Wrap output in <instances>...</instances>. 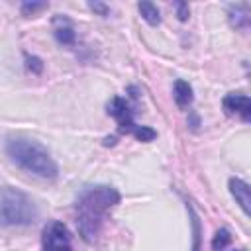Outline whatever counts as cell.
<instances>
[{"label":"cell","instance_id":"cell-6","mask_svg":"<svg viewBox=\"0 0 251 251\" xmlns=\"http://www.w3.org/2000/svg\"><path fill=\"white\" fill-rule=\"evenodd\" d=\"M222 104H224L226 114L239 116L243 122H249V118H251V102H249L247 94H243V92H229V94L224 96Z\"/></svg>","mask_w":251,"mask_h":251},{"label":"cell","instance_id":"cell-1","mask_svg":"<svg viewBox=\"0 0 251 251\" xmlns=\"http://www.w3.org/2000/svg\"><path fill=\"white\" fill-rule=\"evenodd\" d=\"M120 202V192L114 186H86L76 200V226L84 241H94L108 212Z\"/></svg>","mask_w":251,"mask_h":251},{"label":"cell","instance_id":"cell-2","mask_svg":"<svg viewBox=\"0 0 251 251\" xmlns=\"http://www.w3.org/2000/svg\"><path fill=\"white\" fill-rule=\"evenodd\" d=\"M6 153L8 157L24 171L41 176V178H55L59 175V167L51 153L35 139L24 135H10L6 139Z\"/></svg>","mask_w":251,"mask_h":251},{"label":"cell","instance_id":"cell-5","mask_svg":"<svg viewBox=\"0 0 251 251\" xmlns=\"http://www.w3.org/2000/svg\"><path fill=\"white\" fill-rule=\"evenodd\" d=\"M108 114L116 118V122H118V126H120L122 131H126V133H133V135L137 133L139 126L135 124V120H133V112H131L129 104H127L124 98H120V96L112 98V102L108 104Z\"/></svg>","mask_w":251,"mask_h":251},{"label":"cell","instance_id":"cell-15","mask_svg":"<svg viewBox=\"0 0 251 251\" xmlns=\"http://www.w3.org/2000/svg\"><path fill=\"white\" fill-rule=\"evenodd\" d=\"M190 210V216H192V224H194V251H198V239H200V224H198V218L192 210V206H188Z\"/></svg>","mask_w":251,"mask_h":251},{"label":"cell","instance_id":"cell-7","mask_svg":"<svg viewBox=\"0 0 251 251\" xmlns=\"http://www.w3.org/2000/svg\"><path fill=\"white\" fill-rule=\"evenodd\" d=\"M53 33H55V39L61 43V45H73L76 35H75V27L71 24L69 18L65 16H57L53 20Z\"/></svg>","mask_w":251,"mask_h":251},{"label":"cell","instance_id":"cell-17","mask_svg":"<svg viewBox=\"0 0 251 251\" xmlns=\"http://www.w3.org/2000/svg\"><path fill=\"white\" fill-rule=\"evenodd\" d=\"M176 10H178V20H186L188 18V14H190V10H188V4H184V2H178L176 4Z\"/></svg>","mask_w":251,"mask_h":251},{"label":"cell","instance_id":"cell-3","mask_svg":"<svg viewBox=\"0 0 251 251\" xmlns=\"http://www.w3.org/2000/svg\"><path fill=\"white\" fill-rule=\"evenodd\" d=\"M35 220L37 208L25 192L0 186V226H31Z\"/></svg>","mask_w":251,"mask_h":251},{"label":"cell","instance_id":"cell-13","mask_svg":"<svg viewBox=\"0 0 251 251\" xmlns=\"http://www.w3.org/2000/svg\"><path fill=\"white\" fill-rule=\"evenodd\" d=\"M135 137H137L139 141H153V139L157 137V131H155V129H151V127H147V126H139V129H137Z\"/></svg>","mask_w":251,"mask_h":251},{"label":"cell","instance_id":"cell-14","mask_svg":"<svg viewBox=\"0 0 251 251\" xmlns=\"http://www.w3.org/2000/svg\"><path fill=\"white\" fill-rule=\"evenodd\" d=\"M43 8H47V4L45 2H39V4H35V2H24L22 4V12L27 16V14H33V12H37V10H43Z\"/></svg>","mask_w":251,"mask_h":251},{"label":"cell","instance_id":"cell-4","mask_svg":"<svg viewBox=\"0 0 251 251\" xmlns=\"http://www.w3.org/2000/svg\"><path fill=\"white\" fill-rule=\"evenodd\" d=\"M41 251H73L71 233L63 222L51 220L41 233Z\"/></svg>","mask_w":251,"mask_h":251},{"label":"cell","instance_id":"cell-11","mask_svg":"<svg viewBox=\"0 0 251 251\" xmlns=\"http://www.w3.org/2000/svg\"><path fill=\"white\" fill-rule=\"evenodd\" d=\"M137 10L139 14L143 16V20L151 25H157L161 22V14H159V8L153 4V2H139L137 4Z\"/></svg>","mask_w":251,"mask_h":251},{"label":"cell","instance_id":"cell-12","mask_svg":"<svg viewBox=\"0 0 251 251\" xmlns=\"http://www.w3.org/2000/svg\"><path fill=\"white\" fill-rule=\"evenodd\" d=\"M231 241V235H229V231L227 229H220L218 233H216V237L212 239V247L216 249V251H222V249H226L227 247V243Z\"/></svg>","mask_w":251,"mask_h":251},{"label":"cell","instance_id":"cell-18","mask_svg":"<svg viewBox=\"0 0 251 251\" xmlns=\"http://www.w3.org/2000/svg\"><path fill=\"white\" fill-rule=\"evenodd\" d=\"M31 67H33L35 73H41V69H43V65H41V61L37 57H29L27 55V69H31Z\"/></svg>","mask_w":251,"mask_h":251},{"label":"cell","instance_id":"cell-10","mask_svg":"<svg viewBox=\"0 0 251 251\" xmlns=\"http://www.w3.org/2000/svg\"><path fill=\"white\" fill-rule=\"evenodd\" d=\"M173 92H175V102L178 104V106H188L190 102H192V86L186 82V80H182V78H176L175 80V88H173Z\"/></svg>","mask_w":251,"mask_h":251},{"label":"cell","instance_id":"cell-9","mask_svg":"<svg viewBox=\"0 0 251 251\" xmlns=\"http://www.w3.org/2000/svg\"><path fill=\"white\" fill-rule=\"evenodd\" d=\"M227 16L233 27H247L249 24V4H231L227 8Z\"/></svg>","mask_w":251,"mask_h":251},{"label":"cell","instance_id":"cell-8","mask_svg":"<svg viewBox=\"0 0 251 251\" xmlns=\"http://www.w3.org/2000/svg\"><path fill=\"white\" fill-rule=\"evenodd\" d=\"M229 192L235 198V202L241 206V210L245 214H249V202H251L249 184L245 180H241V178H229Z\"/></svg>","mask_w":251,"mask_h":251},{"label":"cell","instance_id":"cell-16","mask_svg":"<svg viewBox=\"0 0 251 251\" xmlns=\"http://www.w3.org/2000/svg\"><path fill=\"white\" fill-rule=\"evenodd\" d=\"M88 8H90V10H94V12H98L100 16H106V14L110 12V8H108L106 4H100V2H90V4H88Z\"/></svg>","mask_w":251,"mask_h":251}]
</instances>
